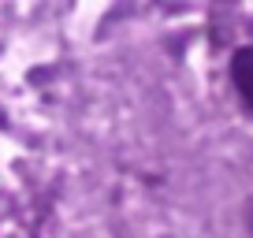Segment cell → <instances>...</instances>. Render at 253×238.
I'll return each instance as SVG.
<instances>
[{"label": "cell", "instance_id": "cell-1", "mask_svg": "<svg viewBox=\"0 0 253 238\" xmlns=\"http://www.w3.org/2000/svg\"><path fill=\"white\" fill-rule=\"evenodd\" d=\"M231 79H235V89L246 101V108L253 112V45L235 52V60H231Z\"/></svg>", "mask_w": 253, "mask_h": 238}, {"label": "cell", "instance_id": "cell-2", "mask_svg": "<svg viewBox=\"0 0 253 238\" xmlns=\"http://www.w3.org/2000/svg\"><path fill=\"white\" fill-rule=\"evenodd\" d=\"M250 231H253V205H250Z\"/></svg>", "mask_w": 253, "mask_h": 238}]
</instances>
